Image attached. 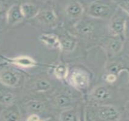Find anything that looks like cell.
Listing matches in <instances>:
<instances>
[{
    "label": "cell",
    "mask_w": 129,
    "mask_h": 121,
    "mask_svg": "<svg viewBox=\"0 0 129 121\" xmlns=\"http://www.w3.org/2000/svg\"><path fill=\"white\" fill-rule=\"evenodd\" d=\"M20 80L18 75L13 70L4 68L0 69V82L8 87L14 88Z\"/></svg>",
    "instance_id": "cell-1"
},
{
    "label": "cell",
    "mask_w": 129,
    "mask_h": 121,
    "mask_svg": "<svg viewBox=\"0 0 129 121\" xmlns=\"http://www.w3.org/2000/svg\"><path fill=\"white\" fill-rule=\"evenodd\" d=\"M111 8L107 4L100 2H94L88 8L89 15L95 18H105L110 15Z\"/></svg>",
    "instance_id": "cell-2"
},
{
    "label": "cell",
    "mask_w": 129,
    "mask_h": 121,
    "mask_svg": "<svg viewBox=\"0 0 129 121\" xmlns=\"http://www.w3.org/2000/svg\"><path fill=\"white\" fill-rule=\"evenodd\" d=\"M89 76L84 71L76 69L73 72L71 76L72 84L79 89H85L89 84Z\"/></svg>",
    "instance_id": "cell-3"
},
{
    "label": "cell",
    "mask_w": 129,
    "mask_h": 121,
    "mask_svg": "<svg viewBox=\"0 0 129 121\" xmlns=\"http://www.w3.org/2000/svg\"><path fill=\"white\" fill-rule=\"evenodd\" d=\"M21 7L18 4H13L7 10L6 13V20L8 24L14 26L21 22L24 20Z\"/></svg>",
    "instance_id": "cell-4"
},
{
    "label": "cell",
    "mask_w": 129,
    "mask_h": 121,
    "mask_svg": "<svg viewBox=\"0 0 129 121\" xmlns=\"http://www.w3.org/2000/svg\"><path fill=\"white\" fill-rule=\"evenodd\" d=\"M0 120L4 121H18L21 120V115L17 106L13 105L12 104L3 110L0 113Z\"/></svg>",
    "instance_id": "cell-5"
},
{
    "label": "cell",
    "mask_w": 129,
    "mask_h": 121,
    "mask_svg": "<svg viewBox=\"0 0 129 121\" xmlns=\"http://www.w3.org/2000/svg\"><path fill=\"white\" fill-rule=\"evenodd\" d=\"M98 115L99 117L105 120H116L119 117L118 111L111 105L100 106L98 110Z\"/></svg>",
    "instance_id": "cell-6"
},
{
    "label": "cell",
    "mask_w": 129,
    "mask_h": 121,
    "mask_svg": "<svg viewBox=\"0 0 129 121\" xmlns=\"http://www.w3.org/2000/svg\"><path fill=\"white\" fill-rule=\"evenodd\" d=\"M4 59L13 65L23 68H32L36 66L37 64L35 60L27 55H21L14 58L4 57Z\"/></svg>",
    "instance_id": "cell-7"
},
{
    "label": "cell",
    "mask_w": 129,
    "mask_h": 121,
    "mask_svg": "<svg viewBox=\"0 0 129 121\" xmlns=\"http://www.w3.org/2000/svg\"><path fill=\"white\" fill-rule=\"evenodd\" d=\"M23 17L26 19H32L37 17L39 14V8L36 4L26 3L20 5Z\"/></svg>",
    "instance_id": "cell-8"
},
{
    "label": "cell",
    "mask_w": 129,
    "mask_h": 121,
    "mask_svg": "<svg viewBox=\"0 0 129 121\" xmlns=\"http://www.w3.org/2000/svg\"><path fill=\"white\" fill-rule=\"evenodd\" d=\"M66 12L72 18H77L82 15L83 8L82 4L77 1L70 3L66 7Z\"/></svg>",
    "instance_id": "cell-9"
},
{
    "label": "cell",
    "mask_w": 129,
    "mask_h": 121,
    "mask_svg": "<svg viewBox=\"0 0 129 121\" xmlns=\"http://www.w3.org/2000/svg\"><path fill=\"white\" fill-rule=\"evenodd\" d=\"M40 40L49 47L60 48V40L55 35L43 33L39 37Z\"/></svg>",
    "instance_id": "cell-10"
},
{
    "label": "cell",
    "mask_w": 129,
    "mask_h": 121,
    "mask_svg": "<svg viewBox=\"0 0 129 121\" xmlns=\"http://www.w3.org/2000/svg\"><path fill=\"white\" fill-rule=\"evenodd\" d=\"M37 17H38L40 21L45 24H52L57 20V17L55 13L52 11L49 10L42 11L40 13L39 12Z\"/></svg>",
    "instance_id": "cell-11"
},
{
    "label": "cell",
    "mask_w": 129,
    "mask_h": 121,
    "mask_svg": "<svg viewBox=\"0 0 129 121\" xmlns=\"http://www.w3.org/2000/svg\"><path fill=\"white\" fill-rule=\"evenodd\" d=\"M76 30L81 35H88L93 32L94 26L93 24L89 22L82 21L76 26Z\"/></svg>",
    "instance_id": "cell-12"
},
{
    "label": "cell",
    "mask_w": 129,
    "mask_h": 121,
    "mask_svg": "<svg viewBox=\"0 0 129 121\" xmlns=\"http://www.w3.org/2000/svg\"><path fill=\"white\" fill-rule=\"evenodd\" d=\"M125 26V20L121 17L115 18L111 24V28L114 33L121 34L123 32Z\"/></svg>",
    "instance_id": "cell-13"
},
{
    "label": "cell",
    "mask_w": 129,
    "mask_h": 121,
    "mask_svg": "<svg viewBox=\"0 0 129 121\" xmlns=\"http://www.w3.org/2000/svg\"><path fill=\"white\" fill-rule=\"evenodd\" d=\"M15 96L9 91H0V103L6 106H10L14 102Z\"/></svg>",
    "instance_id": "cell-14"
},
{
    "label": "cell",
    "mask_w": 129,
    "mask_h": 121,
    "mask_svg": "<svg viewBox=\"0 0 129 121\" xmlns=\"http://www.w3.org/2000/svg\"><path fill=\"white\" fill-rule=\"evenodd\" d=\"M26 108L29 110L36 113H40L45 109V104L39 100H30L26 104Z\"/></svg>",
    "instance_id": "cell-15"
},
{
    "label": "cell",
    "mask_w": 129,
    "mask_h": 121,
    "mask_svg": "<svg viewBox=\"0 0 129 121\" xmlns=\"http://www.w3.org/2000/svg\"><path fill=\"white\" fill-rule=\"evenodd\" d=\"M93 96L98 100H107L110 97V93L104 87H99L95 89L93 92Z\"/></svg>",
    "instance_id": "cell-16"
},
{
    "label": "cell",
    "mask_w": 129,
    "mask_h": 121,
    "mask_svg": "<svg viewBox=\"0 0 129 121\" xmlns=\"http://www.w3.org/2000/svg\"><path fill=\"white\" fill-rule=\"evenodd\" d=\"M76 43L70 38H64L60 40V48L65 51H72L76 47Z\"/></svg>",
    "instance_id": "cell-17"
},
{
    "label": "cell",
    "mask_w": 129,
    "mask_h": 121,
    "mask_svg": "<svg viewBox=\"0 0 129 121\" xmlns=\"http://www.w3.org/2000/svg\"><path fill=\"white\" fill-rule=\"evenodd\" d=\"M68 74V68L62 64L57 65L54 69V74L58 79H64L67 77Z\"/></svg>",
    "instance_id": "cell-18"
},
{
    "label": "cell",
    "mask_w": 129,
    "mask_h": 121,
    "mask_svg": "<svg viewBox=\"0 0 129 121\" xmlns=\"http://www.w3.org/2000/svg\"><path fill=\"white\" fill-rule=\"evenodd\" d=\"M56 104L60 108L68 107L71 105V99L66 95H60L55 99Z\"/></svg>",
    "instance_id": "cell-19"
},
{
    "label": "cell",
    "mask_w": 129,
    "mask_h": 121,
    "mask_svg": "<svg viewBox=\"0 0 129 121\" xmlns=\"http://www.w3.org/2000/svg\"><path fill=\"white\" fill-rule=\"evenodd\" d=\"M51 88L50 83L46 80H39L36 83L35 88L39 92H45Z\"/></svg>",
    "instance_id": "cell-20"
},
{
    "label": "cell",
    "mask_w": 129,
    "mask_h": 121,
    "mask_svg": "<svg viewBox=\"0 0 129 121\" xmlns=\"http://www.w3.org/2000/svg\"><path fill=\"white\" fill-rule=\"evenodd\" d=\"M60 119L63 121H76L77 120V116L73 111L66 110L61 114Z\"/></svg>",
    "instance_id": "cell-21"
},
{
    "label": "cell",
    "mask_w": 129,
    "mask_h": 121,
    "mask_svg": "<svg viewBox=\"0 0 129 121\" xmlns=\"http://www.w3.org/2000/svg\"><path fill=\"white\" fill-rule=\"evenodd\" d=\"M123 10L129 14V0H113Z\"/></svg>",
    "instance_id": "cell-22"
},
{
    "label": "cell",
    "mask_w": 129,
    "mask_h": 121,
    "mask_svg": "<svg viewBox=\"0 0 129 121\" xmlns=\"http://www.w3.org/2000/svg\"><path fill=\"white\" fill-rule=\"evenodd\" d=\"M121 46H122V44H121V42L117 40H113L110 45V49L114 52L119 51L120 49H121Z\"/></svg>",
    "instance_id": "cell-23"
},
{
    "label": "cell",
    "mask_w": 129,
    "mask_h": 121,
    "mask_svg": "<svg viewBox=\"0 0 129 121\" xmlns=\"http://www.w3.org/2000/svg\"><path fill=\"white\" fill-rule=\"evenodd\" d=\"M27 120L37 121V120H40V118H39V116H38V115H37L36 114H32L29 116V117L27 118Z\"/></svg>",
    "instance_id": "cell-24"
},
{
    "label": "cell",
    "mask_w": 129,
    "mask_h": 121,
    "mask_svg": "<svg viewBox=\"0 0 129 121\" xmlns=\"http://www.w3.org/2000/svg\"><path fill=\"white\" fill-rule=\"evenodd\" d=\"M107 80L108 82H113L114 81L116 80V76L114 74H110V75H108L107 77Z\"/></svg>",
    "instance_id": "cell-25"
},
{
    "label": "cell",
    "mask_w": 129,
    "mask_h": 121,
    "mask_svg": "<svg viewBox=\"0 0 129 121\" xmlns=\"http://www.w3.org/2000/svg\"><path fill=\"white\" fill-rule=\"evenodd\" d=\"M3 12H4V7L3 6L2 4H0V17H1L3 14Z\"/></svg>",
    "instance_id": "cell-26"
}]
</instances>
